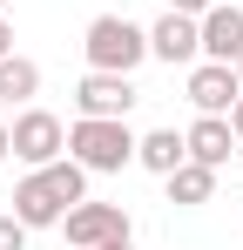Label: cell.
Instances as JSON below:
<instances>
[{"mask_svg":"<svg viewBox=\"0 0 243 250\" xmlns=\"http://www.w3.org/2000/svg\"><path fill=\"white\" fill-rule=\"evenodd\" d=\"M68 156H75L88 176H115V169L135 163V128L128 115H75L68 128Z\"/></svg>","mask_w":243,"mask_h":250,"instance_id":"cell-1","label":"cell"},{"mask_svg":"<svg viewBox=\"0 0 243 250\" xmlns=\"http://www.w3.org/2000/svg\"><path fill=\"white\" fill-rule=\"evenodd\" d=\"M81 54H88V68H101V75H135V68L149 61V27H135L128 14H95L88 34H81Z\"/></svg>","mask_w":243,"mask_h":250,"instance_id":"cell-2","label":"cell"},{"mask_svg":"<svg viewBox=\"0 0 243 250\" xmlns=\"http://www.w3.org/2000/svg\"><path fill=\"white\" fill-rule=\"evenodd\" d=\"M61 237H68V250H101V244L135 237V223H128L122 203H95V196H81V203L61 216Z\"/></svg>","mask_w":243,"mask_h":250,"instance_id":"cell-3","label":"cell"},{"mask_svg":"<svg viewBox=\"0 0 243 250\" xmlns=\"http://www.w3.org/2000/svg\"><path fill=\"white\" fill-rule=\"evenodd\" d=\"M14 156H20L27 169H47L54 156H68V122L27 102V108L14 115Z\"/></svg>","mask_w":243,"mask_h":250,"instance_id":"cell-4","label":"cell"},{"mask_svg":"<svg viewBox=\"0 0 243 250\" xmlns=\"http://www.w3.org/2000/svg\"><path fill=\"white\" fill-rule=\"evenodd\" d=\"M68 209H75V203L54 189V176H47V169H27V176L14 183V216H20L27 230H61V216H68Z\"/></svg>","mask_w":243,"mask_h":250,"instance_id":"cell-5","label":"cell"},{"mask_svg":"<svg viewBox=\"0 0 243 250\" xmlns=\"http://www.w3.org/2000/svg\"><path fill=\"white\" fill-rule=\"evenodd\" d=\"M149 61H169V68H189V61H202V27H196V14L162 7V21L149 27Z\"/></svg>","mask_w":243,"mask_h":250,"instance_id":"cell-6","label":"cell"},{"mask_svg":"<svg viewBox=\"0 0 243 250\" xmlns=\"http://www.w3.org/2000/svg\"><path fill=\"white\" fill-rule=\"evenodd\" d=\"M237 95H243V82L230 61H189V108L196 115H230Z\"/></svg>","mask_w":243,"mask_h":250,"instance_id":"cell-7","label":"cell"},{"mask_svg":"<svg viewBox=\"0 0 243 250\" xmlns=\"http://www.w3.org/2000/svg\"><path fill=\"white\" fill-rule=\"evenodd\" d=\"M142 102V88H135V75H101V68H88L75 88V115H128Z\"/></svg>","mask_w":243,"mask_h":250,"instance_id":"cell-8","label":"cell"},{"mask_svg":"<svg viewBox=\"0 0 243 250\" xmlns=\"http://www.w3.org/2000/svg\"><path fill=\"white\" fill-rule=\"evenodd\" d=\"M182 142H189V163H209V169H223L230 156H237V128H230V115H196V122L182 128Z\"/></svg>","mask_w":243,"mask_h":250,"instance_id":"cell-9","label":"cell"},{"mask_svg":"<svg viewBox=\"0 0 243 250\" xmlns=\"http://www.w3.org/2000/svg\"><path fill=\"white\" fill-rule=\"evenodd\" d=\"M196 27H202V61H237L243 54V7H223L216 0Z\"/></svg>","mask_w":243,"mask_h":250,"instance_id":"cell-10","label":"cell"},{"mask_svg":"<svg viewBox=\"0 0 243 250\" xmlns=\"http://www.w3.org/2000/svg\"><path fill=\"white\" fill-rule=\"evenodd\" d=\"M135 163L149 169V176H169V169L189 163V142L176 128H149V135H135Z\"/></svg>","mask_w":243,"mask_h":250,"instance_id":"cell-11","label":"cell"},{"mask_svg":"<svg viewBox=\"0 0 243 250\" xmlns=\"http://www.w3.org/2000/svg\"><path fill=\"white\" fill-rule=\"evenodd\" d=\"M34 95H40V68L27 54H0V102L7 108H27Z\"/></svg>","mask_w":243,"mask_h":250,"instance_id":"cell-12","label":"cell"},{"mask_svg":"<svg viewBox=\"0 0 243 250\" xmlns=\"http://www.w3.org/2000/svg\"><path fill=\"white\" fill-rule=\"evenodd\" d=\"M162 183H169V203H182V209H196V203L216 196V169L209 163H182V169H169Z\"/></svg>","mask_w":243,"mask_h":250,"instance_id":"cell-13","label":"cell"},{"mask_svg":"<svg viewBox=\"0 0 243 250\" xmlns=\"http://www.w3.org/2000/svg\"><path fill=\"white\" fill-rule=\"evenodd\" d=\"M0 250H27V223H20L14 209L0 216Z\"/></svg>","mask_w":243,"mask_h":250,"instance_id":"cell-14","label":"cell"},{"mask_svg":"<svg viewBox=\"0 0 243 250\" xmlns=\"http://www.w3.org/2000/svg\"><path fill=\"white\" fill-rule=\"evenodd\" d=\"M169 7H176V14H196V21H202V14H209L216 0H169Z\"/></svg>","mask_w":243,"mask_h":250,"instance_id":"cell-15","label":"cell"},{"mask_svg":"<svg viewBox=\"0 0 243 250\" xmlns=\"http://www.w3.org/2000/svg\"><path fill=\"white\" fill-rule=\"evenodd\" d=\"M7 156H14V122L0 115V163H7Z\"/></svg>","mask_w":243,"mask_h":250,"instance_id":"cell-16","label":"cell"},{"mask_svg":"<svg viewBox=\"0 0 243 250\" xmlns=\"http://www.w3.org/2000/svg\"><path fill=\"white\" fill-rule=\"evenodd\" d=\"M0 54H14V27H7V14H0Z\"/></svg>","mask_w":243,"mask_h":250,"instance_id":"cell-17","label":"cell"},{"mask_svg":"<svg viewBox=\"0 0 243 250\" xmlns=\"http://www.w3.org/2000/svg\"><path fill=\"white\" fill-rule=\"evenodd\" d=\"M230 128H237V142H243V95H237V108H230Z\"/></svg>","mask_w":243,"mask_h":250,"instance_id":"cell-18","label":"cell"},{"mask_svg":"<svg viewBox=\"0 0 243 250\" xmlns=\"http://www.w3.org/2000/svg\"><path fill=\"white\" fill-rule=\"evenodd\" d=\"M101 250H135V237H122V244H101Z\"/></svg>","mask_w":243,"mask_h":250,"instance_id":"cell-19","label":"cell"},{"mask_svg":"<svg viewBox=\"0 0 243 250\" xmlns=\"http://www.w3.org/2000/svg\"><path fill=\"white\" fill-rule=\"evenodd\" d=\"M230 68H237V82H243V54H237V61H230Z\"/></svg>","mask_w":243,"mask_h":250,"instance_id":"cell-20","label":"cell"},{"mask_svg":"<svg viewBox=\"0 0 243 250\" xmlns=\"http://www.w3.org/2000/svg\"><path fill=\"white\" fill-rule=\"evenodd\" d=\"M237 163H243V142H237Z\"/></svg>","mask_w":243,"mask_h":250,"instance_id":"cell-21","label":"cell"},{"mask_svg":"<svg viewBox=\"0 0 243 250\" xmlns=\"http://www.w3.org/2000/svg\"><path fill=\"white\" fill-rule=\"evenodd\" d=\"M0 7H7V0H0Z\"/></svg>","mask_w":243,"mask_h":250,"instance_id":"cell-22","label":"cell"}]
</instances>
